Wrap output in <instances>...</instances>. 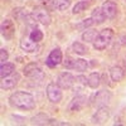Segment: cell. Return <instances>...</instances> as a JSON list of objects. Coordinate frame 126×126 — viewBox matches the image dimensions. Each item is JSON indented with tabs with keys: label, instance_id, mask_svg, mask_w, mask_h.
<instances>
[{
	"label": "cell",
	"instance_id": "cell-1",
	"mask_svg": "<svg viewBox=\"0 0 126 126\" xmlns=\"http://www.w3.org/2000/svg\"><path fill=\"white\" fill-rule=\"evenodd\" d=\"M9 103L10 106L18 109V110H24L30 111L35 109V100L33 94L25 92V91H16L9 96Z\"/></svg>",
	"mask_w": 126,
	"mask_h": 126
},
{
	"label": "cell",
	"instance_id": "cell-2",
	"mask_svg": "<svg viewBox=\"0 0 126 126\" xmlns=\"http://www.w3.org/2000/svg\"><path fill=\"white\" fill-rule=\"evenodd\" d=\"M113 38V30L111 28H106L101 30L96 40L93 42V48L96 50H103L109 47V44L111 43V40Z\"/></svg>",
	"mask_w": 126,
	"mask_h": 126
},
{
	"label": "cell",
	"instance_id": "cell-3",
	"mask_svg": "<svg viewBox=\"0 0 126 126\" xmlns=\"http://www.w3.org/2000/svg\"><path fill=\"white\" fill-rule=\"evenodd\" d=\"M111 100V92L107 91V90H101V91H97L96 93H93L90 101H91V105L93 107H101V106H107L109 102Z\"/></svg>",
	"mask_w": 126,
	"mask_h": 126
},
{
	"label": "cell",
	"instance_id": "cell-4",
	"mask_svg": "<svg viewBox=\"0 0 126 126\" xmlns=\"http://www.w3.org/2000/svg\"><path fill=\"white\" fill-rule=\"evenodd\" d=\"M32 14L34 15V18L37 19V22L40 23L42 25H49L50 22H52V16L48 12V9L46 6H42V5H38L33 9Z\"/></svg>",
	"mask_w": 126,
	"mask_h": 126
},
{
	"label": "cell",
	"instance_id": "cell-5",
	"mask_svg": "<svg viewBox=\"0 0 126 126\" xmlns=\"http://www.w3.org/2000/svg\"><path fill=\"white\" fill-rule=\"evenodd\" d=\"M56 83L62 90H71V88H73V86H75L76 78L69 72H62V73L58 75Z\"/></svg>",
	"mask_w": 126,
	"mask_h": 126
},
{
	"label": "cell",
	"instance_id": "cell-6",
	"mask_svg": "<svg viewBox=\"0 0 126 126\" xmlns=\"http://www.w3.org/2000/svg\"><path fill=\"white\" fill-rule=\"evenodd\" d=\"M46 91H47V97L52 103H59L62 101V97H63L62 88L57 83H49Z\"/></svg>",
	"mask_w": 126,
	"mask_h": 126
},
{
	"label": "cell",
	"instance_id": "cell-7",
	"mask_svg": "<svg viewBox=\"0 0 126 126\" xmlns=\"http://www.w3.org/2000/svg\"><path fill=\"white\" fill-rule=\"evenodd\" d=\"M86 105H87V97L85 96V94H76L68 105V111L78 112L85 107Z\"/></svg>",
	"mask_w": 126,
	"mask_h": 126
},
{
	"label": "cell",
	"instance_id": "cell-8",
	"mask_svg": "<svg viewBox=\"0 0 126 126\" xmlns=\"http://www.w3.org/2000/svg\"><path fill=\"white\" fill-rule=\"evenodd\" d=\"M110 117V110L107 106H101L98 107V110L93 113L92 116V124L94 125H102L105 124Z\"/></svg>",
	"mask_w": 126,
	"mask_h": 126
},
{
	"label": "cell",
	"instance_id": "cell-9",
	"mask_svg": "<svg viewBox=\"0 0 126 126\" xmlns=\"http://www.w3.org/2000/svg\"><path fill=\"white\" fill-rule=\"evenodd\" d=\"M63 61V54H62V50L61 48H54L53 50L49 53V56L47 57L46 59V64L49 67V68H54L56 66H58L59 63H62Z\"/></svg>",
	"mask_w": 126,
	"mask_h": 126
},
{
	"label": "cell",
	"instance_id": "cell-10",
	"mask_svg": "<svg viewBox=\"0 0 126 126\" xmlns=\"http://www.w3.org/2000/svg\"><path fill=\"white\" fill-rule=\"evenodd\" d=\"M1 35L5 38V40H12L15 35V25L13 20L4 19L1 23Z\"/></svg>",
	"mask_w": 126,
	"mask_h": 126
},
{
	"label": "cell",
	"instance_id": "cell-11",
	"mask_svg": "<svg viewBox=\"0 0 126 126\" xmlns=\"http://www.w3.org/2000/svg\"><path fill=\"white\" fill-rule=\"evenodd\" d=\"M20 48L24 50L25 53H35L39 50V46L37 42H34L30 37H24L20 40Z\"/></svg>",
	"mask_w": 126,
	"mask_h": 126
},
{
	"label": "cell",
	"instance_id": "cell-12",
	"mask_svg": "<svg viewBox=\"0 0 126 126\" xmlns=\"http://www.w3.org/2000/svg\"><path fill=\"white\" fill-rule=\"evenodd\" d=\"M19 78L20 76L18 75V73H13L12 76H8L5 78H1V82H0V87H1V90H13L19 82Z\"/></svg>",
	"mask_w": 126,
	"mask_h": 126
},
{
	"label": "cell",
	"instance_id": "cell-13",
	"mask_svg": "<svg viewBox=\"0 0 126 126\" xmlns=\"http://www.w3.org/2000/svg\"><path fill=\"white\" fill-rule=\"evenodd\" d=\"M23 73H24V76H25V77H30V78L43 75V73H42V68H40V66L38 64V63H34V62L28 63V64L24 67V69H23Z\"/></svg>",
	"mask_w": 126,
	"mask_h": 126
},
{
	"label": "cell",
	"instance_id": "cell-14",
	"mask_svg": "<svg viewBox=\"0 0 126 126\" xmlns=\"http://www.w3.org/2000/svg\"><path fill=\"white\" fill-rule=\"evenodd\" d=\"M101 8L103 10L105 15H106V19H113L117 14V5H116V3L111 1V0L105 1Z\"/></svg>",
	"mask_w": 126,
	"mask_h": 126
},
{
	"label": "cell",
	"instance_id": "cell-15",
	"mask_svg": "<svg viewBox=\"0 0 126 126\" xmlns=\"http://www.w3.org/2000/svg\"><path fill=\"white\" fill-rule=\"evenodd\" d=\"M14 72H15V64H14V63L5 62V63L1 64V67H0V77L5 78L8 76H12Z\"/></svg>",
	"mask_w": 126,
	"mask_h": 126
},
{
	"label": "cell",
	"instance_id": "cell-16",
	"mask_svg": "<svg viewBox=\"0 0 126 126\" xmlns=\"http://www.w3.org/2000/svg\"><path fill=\"white\" fill-rule=\"evenodd\" d=\"M125 76V72H124V68L120 67V66H113L110 68V77L113 82H120Z\"/></svg>",
	"mask_w": 126,
	"mask_h": 126
},
{
	"label": "cell",
	"instance_id": "cell-17",
	"mask_svg": "<svg viewBox=\"0 0 126 126\" xmlns=\"http://www.w3.org/2000/svg\"><path fill=\"white\" fill-rule=\"evenodd\" d=\"M91 18H92V20L94 22V24H102L105 20H106V15H105L102 8H94L92 10Z\"/></svg>",
	"mask_w": 126,
	"mask_h": 126
},
{
	"label": "cell",
	"instance_id": "cell-18",
	"mask_svg": "<svg viewBox=\"0 0 126 126\" xmlns=\"http://www.w3.org/2000/svg\"><path fill=\"white\" fill-rule=\"evenodd\" d=\"M98 35V32L96 29H86L82 33V40H85L86 43H93Z\"/></svg>",
	"mask_w": 126,
	"mask_h": 126
},
{
	"label": "cell",
	"instance_id": "cell-19",
	"mask_svg": "<svg viewBox=\"0 0 126 126\" xmlns=\"http://www.w3.org/2000/svg\"><path fill=\"white\" fill-rule=\"evenodd\" d=\"M92 4V0H81V1L76 3V5L73 6V10H72V13L73 14H79L82 13L83 10H86L91 6Z\"/></svg>",
	"mask_w": 126,
	"mask_h": 126
},
{
	"label": "cell",
	"instance_id": "cell-20",
	"mask_svg": "<svg viewBox=\"0 0 126 126\" xmlns=\"http://www.w3.org/2000/svg\"><path fill=\"white\" fill-rule=\"evenodd\" d=\"M48 121H49V117L46 113L40 112V113H37L35 116L32 117L30 124L32 125H48Z\"/></svg>",
	"mask_w": 126,
	"mask_h": 126
},
{
	"label": "cell",
	"instance_id": "cell-21",
	"mask_svg": "<svg viewBox=\"0 0 126 126\" xmlns=\"http://www.w3.org/2000/svg\"><path fill=\"white\" fill-rule=\"evenodd\" d=\"M101 85V75L97 72H92L88 76V86L91 88H97Z\"/></svg>",
	"mask_w": 126,
	"mask_h": 126
},
{
	"label": "cell",
	"instance_id": "cell-22",
	"mask_svg": "<svg viewBox=\"0 0 126 126\" xmlns=\"http://www.w3.org/2000/svg\"><path fill=\"white\" fill-rule=\"evenodd\" d=\"M87 68H88L87 61L82 59V58L75 59V63H73V69H76V71H78V72H85Z\"/></svg>",
	"mask_w": 126,
	"mask_h": 126
},
{
	"label": "cell",
	"instance_id": "cell-23",
	"mask_svg": "<svg viewBox=\"0 0 126 126\" xmlns=\"http://www.w3.org/2000/svg\"><path fill=\"white\" fill-rule=\"evenodd\" d=\"M72 50L75 52L76 54L83 56V54H86L87 48H86V46H85V44H82L81 42H75V43L72 44Z\"/></svg>",
	"mask_w": 126,
	"mask_h": 126
},
{
	"label": "cell",
	"instance_id": "cell-24",
	"mask_svg": "<svg viewBox=\"0 0 126 126\" xmlns=\"http://www.w3.org/2000/svg\"><path fill=\"white\" fill-rule=\"evenodd\" d=\"M93 24H94V22L92 20V18H87V19H83L82 22L77 23V24H76V28L79 29V30H86V29L91 28Z\"/></svg>",
	"mask_w": 126,
	"mask_h": 126
},
{
	"label": "cell",
	"instance_id": "cell-25",
	"mask_svg": "<svg viewBox=\"0 0 126 126\" xmlns=\"http://www.w3.org/2000/svg\"><path fill=\"white\" fill-rule=\"evenodd\" d=\"M54 3H56V8L61 10V12H63V10L69 8L72 0H54Z\"/></svg>",
	"mask_w": 126,
	"mask_h": 126
},
{
	"label": "cell",
	"instance_id": "cell-26",
	"mask_svg": "<svg viewBox=\"0 0 126 126\" xmlns=\"http://www.w3.org/2000/svg\"><path fill=\"white\" fill-rule=\"evenodd\" d=\"M29 37L34 42H37V43H39L40 40H43V33H42V30H39L37 28H34L33 30H32V33L29 34Z\"/></svg>",
	"mask_w": 126,
	"mask_h": 126
},
{
	"label": "cell",
	"instance_id": "cell-27",
	"mask_svg": "<svg viewBox=\"0 0 126 126\" xmlns=\"http://www.w3.org/2000/svg\"><path fill=\"white\" fill-rule=\"evenodd\" d=\"M62 63H63V66H64L67 69H73V63H75V59H73L72 57H66L62 61Z\"/></svg>",
	"mask_w": 126,
	"mask_h": 126
},
{
	"label": "cell",
	"instance_id": "cell-28",
	"mask_svg": "<svg viewBox=\"0 0 126 126\" xmlns=\"http://www.w3.org/2000/svg\"><path fill=\"white\" fill-rule=\"evenodd\" d=\"M76 82L79 83V85L83 87V86H88V77H85V76H77L76 77Z\"/></svg>",
	"mask_w": 126,
	"mask_h": 126
},
{
	"label": "cell",
	"instance_id": "cell-29",
	"mask_svg": "<svg viewBox=\"0 0 126 126\" xmlns=\"http://www.w3.org/2000/svg\"><path fill=\"white\" fill-rule=\"evenodd\" d=\"M8 58H9V54H8L6 49L1 48V49H0V62H1V64L8 61Z\"/></svg>",
	"mask_w": 126,
	"mask_h": 126
},
{
	"label": "cell",
	"instance_id": "cell-30",
	"mask_svg": "<svg viewBox=\"0 0 126 126\" xmlns=\"http://www.w3.org/2000/svg\"><path fill=\"white\" fill-rule=\"evenodd\" d=\"M12 120H14V122H15V124H19V125L25 124V119H24L23 116H18V115H13Z\"/></svg>",
	"mask_w": 126,
	"mask_h": 126
},
{
	"label": "cell",
	"instance_id": "cell-31",
	"mask_svg": "<svg viewBox=\"0 0 126 126\" xmlns=\"http://www.w3.org/2000/svg\"><path fill=\"white\" fill-rule=\"evenodd\" d=\"M101 83H103V85H109V76L106 75V73H102L101 75Z\"/></svg>",
	"mask_w": 126,
	"mask_h": 126
},
{
	"label": "cell",
	"instance_id": "cell-32",
	"mask_svg": "<svg viewBox=\"0 0 126 126\" xmlns=\"http://www.w3.org/2000/svg\"><path fill=\"white\" fill-rule=\"evenodd\" d=\"M120 43H121L122 46H126V35H122V37L120 38Z\"/></svg>",
	"mask_w": 126,
	"mask_h": 126
},
{
	"label": "cell",
	"instance_id": "cell-33",
	"mask_svg": "<svg viewBox=\"0 0 126 126\" xmlns=\"http://www.w3.org/2000/svg\"><path fill=\"white\" fill-rule=\"evenodd\" d=\"M122 68H124V72H125V75H126V57L122 61Z\"/></svg>",
	"mask_w": 126,
	"mask_h": 126
}]
</instances>
